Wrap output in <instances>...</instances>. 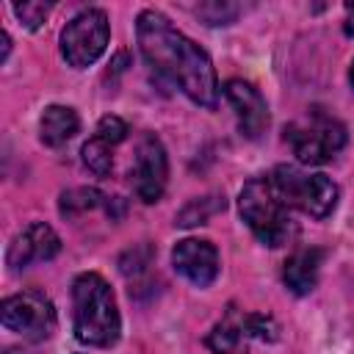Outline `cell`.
Returning a JSON list of instances; mask_svg holds the SVG:
<instances>
[{"label":"cell","mask_w":354,"mask_h":354,"mask_svg":"<svg viewBox=\"0 0 354 354\" xmlns=\"http://www.w3.org/2000/svg\"><path fill=\"white\" fill-rule=\"evenodd\" d=\"M152 263V246L149 243H141V246H133L127 249L122 257H119V271L124 277H141Z\"/></svg>","instance_id":"18"},{"label":"cell","mask_w":354,"mask_h":354,"mask_svg":"<svg viewBox=\"0 0 354 354\" xmlns=\"http://www.w3.org/2000/svg\"><path fill=\"white\" fill-rule=\"evenodd\" d=\"M268 180L285 207H296L313 218H326L337 207L340 191L326 174H310L282 163L271 171Z\"/></svg>","instance_id":"4"},{"label":"cell","mask_w":354,"mask_h":354,"mask_svg":"<svg viewBox=\"0 0 354 354\" xmlns=\"http://www.w3.org/2000/svg\"><path fill=\"white\" fill-rule=\"evenodd\" d=\"M346 36H354V3H346V22H343Z\"/></svg>","instance_id":"22"},{"label":"cell","mask_w":354,"mask_h":354,"mask_svg":"<svg viewBox=\"0 0 354 354\" xmlns=\"http://www.w3.org/2000/svg\"><path fill=\"white\" fill-rule=\"evenodd\" d=\"M0 39H3V58H0V61H6V58H8V53H11V36L3 30V36H0Z\"/></svg>","instance_id":"23"},{"label":"cell","mask_w":354,"mask_h":354,"mask_svg":"<svg viewBox=\"0 0 354 354\" xmlns=\"http://www.w3.org/2000/svg\"><path fill=\"white\" fill-rule=\"evenodd\" d=\"M196 17L205 19L207 25H230L235 17H238V6L235 3H218V0H210V3H199L196 8Z\"/></svg>","instance_id":"19"},{"label":"cell","mask_w":354,"mask_h":354,"mask_svg":"<svg viewBox=\"0 0 354 354\" xmlns=\"http://www.w3.org/2000/svg\"><path fill=\"white\" fill-rule=\"evenodd\" d=\"M58 252H61L58 232L50 224H44V221H33L8 243L6 263L11 266V271H22V268H28L33 263L53 260Z\"/></svg>","instance_id":"9"},{"label":"cell","mask_w":354,"mask_h":354,"mask_svg":"<svg viewBox=\"0 0 354 354\" xmlns=\"http://www.w3.org/2000/svg\"><path fill=\"white\" fill-rule=\"evenodd\" d=\"M227 207V199L224 194H210V196H202V199H191L174 218L177 227H196V224H207L216 213H221Z\"/></svg>","instance_id":"16"},{"label":"cell","mask_w":354,"mask_h":354,"mask_svg":"<svg viewBox=\"0 0 354 354\" xmlns=\"http://www.w3.org/2000/svg\"><path fill=\"white\" fill-rule=\"evenodd\" d=\"M102 205H108V196L100 194L97 188H88V185L69 188V191H64L61 199H58V210H61L64 218H77V216H83V213H88V210L102 207Z\"/></svg>","instance_id":"15"},{"label":"cell","mask_w":354,"mask_h":354,"mask_svg":"<svg viewBox=\"0 0 354 354\" xmlns=\"http://www.w3.org/2000/svg\"><path fill=\"white\" fill-rule=\"evenodd\" d=\"M11 8H14V14H17V19H19L28 30H36V28H41L44 19L50 17L53 3H36V0H30V3H14Z\"/></svg>","instance_id":"20"},{"label":"cell","mask_w":354,"mask_h":354,"mask_svg":"<svg viewBox=\"0 0 354 354\" xmlns=\"http://www.w3.org/2000/svg\"><path fill=\"white\" fill-rule=\"evenodd\" d=\"M0 321L8 332L22 335L25 340H44L55 332V307L39 290H22L0 304Z\"/></svg>","instance_id":"7"},{"label":"cell","mask_w":354,"mask_h":354,"mask_svg":"<svg viewBox=\"0 0 354 354\" xmlns=\"http://www.w3.org/2000/svg\"><path fill=\"white\" fill-rule=\"evenodd\" d=\"M321 263H324V249H299L293 252L288 260H285V268H282V282L290 293L296 296H307L315 282H318V271H321Z\"/></svg>","instance_id":"12"},{"label":"cell","mask_w":354,"mask_h":354,"mask_svg":"<svg viewBox=\"0 0 354 354\" xmlns=\"http://www.w3.org/2000/svg\"><path fill=\"white\" fill-rule=\"evenodd\" d=\"M238 210L254 238L266 246H282L290 238L288 207L279 202L268 177H252L238 194Z\"/></svg>","instance_id":"3"},{"label":"cell","mask_w":354,"mask_h":354,"mask_svg":"<svg viewBox=\"0 0 354 354\" xmlns=\"http://www.w3.org/2000/svg\"><path fill=\"white\" fill-rule=\"evenodd\" d=\"M166 177H169L166 149H163L158 136L144 133L138 147H136V160H133V169H130V183H133L136 196L147 205L158 202L163 196Z\"/></svg>","instance_id":"8"},{"label":"cell","mask_w":354,"mask_h":354,"mask_svg":"<svg viewBox=\"0 0 354 354\" xmlns=\"http://www.w3.org/2000/svg\"><path fill=\"white\" fill-rule=\"evenodd\" d=\"M224 97L230 100L235 116H238V127L246 138H260L268 127V105L263 100V94L241 77H232L224 83Z\"/></svg>","instance_id":"11"},{"label":"cell","mask_w":354,"mask_h":354,"mask_svg":"<svg viewBox=\"0 0 354 354\" xmlns=\"http://www.w3.org/2000/svg\"><path fill=\"white\" fill-rule=\"evenodd\" d=\"M111 25L102 8H86L72 17L61 30V55L69 66L86 69L91 66L108 47Z\"/></svg>","instance_id":"6"},{"label":"cell","mask_w":354,"mask_h":354,"mask_svg":"<svg viewBox=\"0 0 354 354\" xmlns=\"http://www.w3.org/2000/svg\"><path fill=\"white\" fill-rule=\"evenodd\" d=\"M72 329L80 343L97 348H108L119 340L122 318L116 296L94 271H86L72 282Z\"/></svg>","instance_id":"2"},{"label":"cell","mask_w":354,"mask_h":354,"mask_svg":"<svg viewBox=\"0 0 354 354\" xmlns=\"http://www.w3.org/2000/svg\"><path fill=\"white\" fill-rule=\"evenodd\" d=\"M111 149H113V147H111L108 141H102L100 136L88 138V141L83 144V149H80L86 169H88L91 174H97V177H108V174L113 171V152H111Z\"/></svg>","instance_id":"17"},{"label":"cell","mask_w":354,"mask_h":354,"mask_svg":"<svg viewBox=\"0 0 354 354\" xmlns=\"http://www.w3.org/2000/svg\"><path fill=\"white\" fill-rule=\"evenodd\" d=\"M246 340V332H243V315L235 313V307L227 310L224 321H218L213 326V332L207 335V348L216 351V354H232L241 348V343Z\"/></svg>","instance_id":"14"},{"label":"cell","mask_w":354,"mask_h":354,"mask_svg":"<svg viewBox=\"0 0 354 354\" xmlns=\"http://www.w3.org/2000/svg\"><path fill=\"white\" fill-rule=\"evenodd\" d=\"M136 36L144 61L171 80L191 102L202 108H216L218 77L210 55L185 33H180L171 19L155 8H144L136 19Z\"/></svg>","instance_id":"1"},{"label":"cell","mask_w":354,"mask_h":354,"mask_svg":"<svg viewBox=\"0 0 354 354\" xmlns=\"http://www.w3.org/2000/svg\"><path fill=\"white\" fill-rule=\"evenodd\" d=\"M348 80H351V86H354V61H351V69H348Z\"/></svg>","instance_id":"24"},{"label":"cell","mask_w":354,"mask_h":354,"mask_svg":"<svg viewBox=\"0 0 354 354\" xmlns=\"http://www.w3.org/2000/svg\"><path fill=\"white\" fill-rule=\"evenodd\" d=\"M127 124L119 119V116H113V113H108V116H102L100 122H97V136L102 138V141H108L111 147H116V144H122L124 138H127Z\"/></svg>","instance_id":"21"},{"label":"cell","mask_w":354,"mask_h":354,"mask_svg":"<svg viewBox=\"0 0 354 354\" xmlns=\"http://www.w3.org/2000/svg\"><path fill=\"white\" fill-rule=\"evenodd\" d=\"M80 130V119L69 105H47L39 119V138L47 147H61Z\"/></svg>","instance_id":"13"},{"label":"cell","mask_w":354,"mask_h":354,"mask_svg":"<svg viewBox=\"0 0 354 354\" xmlns=\"http://www.w3.org/2000/svg\"><path fill=\"white\" fill-rule=\"evenodd\" d=\"M171 266L177 274H183L191 285L207 288L218 277V249L210 241L185 238L171 249Z\"/></svg>","instance_id":"10"},{"label":"cell","mask_w":354,"mask_h":354,"mask_svg":"<svg viewBox=\"0 0 354 354\" xmlns=\"http://www.w3.org/2000/svg\"><path fill=\"white\" fill-rule=\"evenodd\" d=\"M285 138L290 141L299 163L321 166V163H329L346 147V127L335 116L315 108L307 113V119L285 127Z\"/></svg>","instance_id":"5"}]
</instances>
